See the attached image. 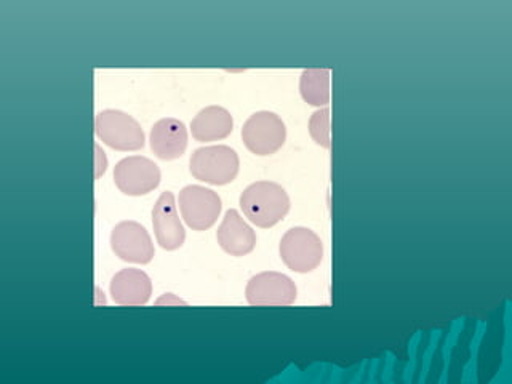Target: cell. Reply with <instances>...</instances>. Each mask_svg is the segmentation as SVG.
<instances>
[{
  "label": "cell",
  "mask_w": 512,
  "mask_h": 384,
  "mask_svg": "<svg viewBox=\"0 0 512 384\" xmlns=\"http://www.w3.org/2000/svg\"><path fill=\"white\" fill-rule=\"evenodd\" d=\"M245 296L252 306H290L296 300V285L280 272H261L248 280Z\"/></svg>",
  "instance_id": "obj_9"
},
{
  "label": "cell",
  "mask_w": 512,
  "mask_h": 384,
  "mask_svg": "<svg viewBox=\"0 0 512 384\" xmlns=\"http://www.w3.org/2000/svg\"><path fill=\"white\" fill-rule=\"evenodd\" d=\"M180 212L184 223L194 231H207L220 216L221 199L212 189L204 186H186L180 192Z\"/></svg>",
  "instance_id": "obj_6"
},
{
  "label": "cell",
  "mask_w": 512,
  "mask_h": 384,
  "mask_svg": "<svg viewBox=\"0 0 512 384\" xmlns=\"http://www.w3.org/2000/svg\"><path fill=\"white\" fill-rule=\"evenodd\" d=\"M330 69H304L300 79V92L303 100L311 106L330 104Z\"/></svg>",
  "instance_id": "obj_15"
},
{
  "label": "cell",
  "mask_w": 512,
  "mask_h": 384,
  "mask_svg": "<svg viewBox=\"0 0 512 384\" xmlns=\"http://www.w3.org/2000/svg\"><path fill=\"white\" fill-rule=\"evenodd\" d=\"M152 226L156 234L157 244L173 252L183 247L186 240V231L181 224L178 210H176L175 194L170 191L162 192L152 210Z\"/></svg>",
  "instance_id": "obj_10"
},
{
  "label": "cell",
  "mask_w": 512,
  "mask_h": 384,
  "mask_svg": "<svg viewBox=\"0 0 512 384\" xmlns=\"http://www.w3.org/2000/svg\"><path fill=\"white\" fill-rule=\"evenodd\" d=\"M93 149H95V180H98L108 170V159H106L103 149L98 144H95Z\"/></svg>",
  "instance_id": "obj_17"
},
{
  "label": "cell",
  "mask_w": 512,
  "mask_h": 384,
  "mask_svg": "<svg viewBox=\"0 0 512 384\" xmlns=\"http://www.w3.org/2000/svg\"><path fill=\"white\" fill-rule=\"evenodd\" d=\"M95 133L106 146L116 151H138L146 143L141 125L127 112L117 109H104L95 117Z\"/></svg>",
  "instance_id": "obj_3"
},
{
  "label": "cell",
  "mask_w": 512,
  "mask_h": 384,
  "mask_svg": "<svg viewBox=\"0 0 512 384\" xmlns=\"http://www.w3.org/2000/svg\"><path fill=\"white\" fill-rule=\"evenodd\" d=\"M234 130V119L228 109L221 106H208L202 109L191 122L192 138L200 143L224 140Z\"/></svg>",
  "instance_id": "obj_14"
},
{
  "label": "cell",
  "mask_w": 512,
  "mask_h": 384,
  "mask_svg": "<svg viewBox=\"0 0 512 384\" xmlns=\"http://www.w3.org/2000/svg\"><path fill=\"white\" fill-rule=\"evenodd\" d=\"M287 140L284 120L271 111L255 112L242 127V141L256 156H271Z\"/></svg>",
  "instance_id": "obj_5"
},
{
  "label": "cell",
  "mask_w": 512,
  "mask_h": 384,
  "mask_svg": "<svg viewBox=\"0 0 512 384\" xmlns=\"http://www.w3.org/2000/svg\"><path fill=\"white\" fill-rule=\"evenodd\" d=\"M114 183L125 196H146L159 186L160 170L148 157H125L114 168Z\"/></svg>",
  "instance_id": "obj_7"
},
{
  "label": "cell",
  "mask_w": 512,
  "mask_h": 384,
  "mask_svg": "<svg viewBox=\"0 0 512 384\" xmlns=\"http://www.w3.org/2000/svg\"><path fill=\"white\" fill-rule=\"evenodd\" d=\"M151 295V279L141 269H122L112 277V301L119 306H143L151 300Z\"/></svg>",
  "instance_id": "obj_12"
},
{
  "label": "cell",
  "mask_w": 512,
  "mask_h": 384,
  "mask_svg": "<svg viewBox=\"0 0 512 384\" xmlns=\"http://www.w3.org/2000/svg\"><path fill=\"white\" fill-rule=\"evenodd\" d=\"M112 252L127 263L148 264L154 258V244L143 224L122 221L111 232Z\"/></svg>",
  "instance_id": "obj_8"
},
{
  "label": "cell",
  "mask_w": 512,
  "mask_h": 384,
  "mask_svg": "<svg viewBox=\"0 0 512 384\" xmlns=\"http://www.w3.org/2000/svg\"><path fill=\"white\" fill-rule=\"evenodd\" d=\"M279 253L288 269L308 274L324 260V245L316 232L298 226L285 232L280 240Z\"/></svg>",
  "instance_id": "obj_4"
},
{
  "label": "cell",
  "mask_w": 512,
  "mask_h": 384,
  "mask_svg": "<svg viewBox=\"0 0 512 384\" xmlns=\"http://www.w3.org/2000/svg\"><path fill=\"white\" fill-rule=\"evenodd\" d=\"M157 304H186L184 301L178 300V298H173L172 293H167L164 298H160L157 300Z\"/></svg>",
  "instance_id": "obj_18"
},
{
  "label": "cell",
  "mask_w": 512,
  "mask_h": 384,
  "mask_svg": "<svg viewBox=\"0 0 512 384\" xmlns=\"http://www.w3.org/2000/svg\"><path fill=\"white\" fill-rule=\"evenodd\" d=\"M149 144L160 160H175L188 148V128L175 117H165L152 127Z\"/></svg>",
  "instance_id": "obj_11"
},
{
  "label": "cell",
  "mask_w": 512,
  "mask_h": 384,
  "mask_svg": "<svg viewBox=\"0 0 512 384\" xmlns=\"http://www.w3.org/2000/svg\"><path fill=\"white\" fill-rule=\"evenodd\" d=\"M240 207L258 228L268 229L284 220L290 210V197L280 184L256 181L242 192Z\"/></svg>",
  "instance_id": "obj_1"
},
{
  "label": "cell",
  "mask_w": 512,
  "mask_h": 384,
  "mask_svg": "<svg viewBox=\"0 0 512 384\" xmlns=\"http://www.w3.org/2000/svg\"><path fill=\"white\" fill-rule=\"evenodd\" d=\"M240 160L229 146H205L194 151L189 160V170L196 180L224 186L236 180Z\"/></svg>",
  "instance_id": "obj_2"
},
{
  "label": "cell",
  "mask_w": 512,
  "mask_h": 384,
  "mask_svg": "<svg viewBox=\"0 0 512 384\" xmlns=\"http://www.w3.org/2000/svg\"><path fill=\"white\" fill-rule=\"evenodd\" d=\"M330 109L324 108L314 112L309 120V133L312 140L322 148H332V130H330Z\"/></svg>",
  "instance_id": "obj_16"
},
{
  "label": "cell",
  "mask_w": 512,
  "mask_h": 384,
  "mask_svg": "<svg viewBox=\"0 0 512 384\" xmlns=\"http://www.w3.org/2000/svg\"><path fill=\"white\" fill-rule=\"evenodd\" d=\"M216 240L224 252L231 256H245L253 252L256 234L237 210H228L224 215Z\"/></svg>",
  "instance_id": "obj_13"
}]
</instances>
